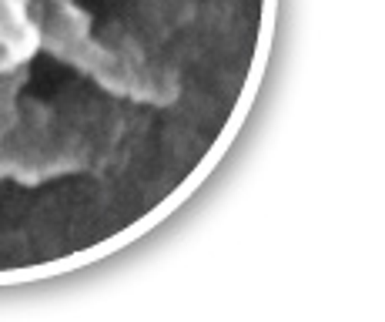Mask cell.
Listing matches in <instances>:
<instances>
[{
	"label": "cell",
	"instance_id": "1",
	"mask_svg": "<svg viewBox=\"0 0 385 322\" xmlns=\"http://www.w3.org/2000/svg\"><path fill=\"white\" fill-rule=\"evenodd\" d=\"M282 0H0V289L141 242L238 142Z\"/></svg>",
	"mask_w": 385,
	"mask_h": 322
}]
</instances>
